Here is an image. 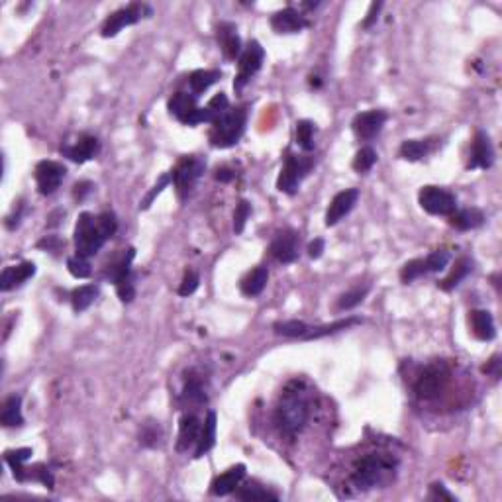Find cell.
<instances>
[{"instance_id": "7dc6e473", "label": "cell", "mask_w": 502, "mask_h": 502, "mask_svg": "<svg viewBox=\"0 0 502 502\" xmlns=\"http://www.w3.org/2000/svg\"><path fill=\"white\" fill-rule=\"evenodd\" d=\"M116 293L120 296L122 302H132L134 296H136V286H134V277H129L126 281H120L116 283Z\"/></svg>"}, {"instance_id": "30bf717a", "label": "cell", "mask_w": 502, "mask_h": 502, "mask_svg": "<svg viewBox=\"0 0 502 502\" xmlns=\"http://www.w3.org/2000/svg\"><path fill=\"white\" fill-rule=\"evenodd\" d=\"M263 57H265V52L263 48L259 45L258 41H251L245 52L240 55V65H238V77L233 81V89L242 90L251 81V77L258 73L263 65Z\"/></svg>"}, {"instance_id": "b9f144b4", "label": "cell", "mask_w": 502, "mask_h": 502, "mask_svg": "<svg viewBox=\"0 0 502 502\" xmlns=\"http://www.w3.org/2000/svg\"><path fill=\"white\" fill-rule=\"evenodd\" d=\"M67 269L69 273L73 275V277H77V279H87L90 275V263L87 258H81V255H75V258H71L67 261Z\"/></svg>"}, {"instance_id": "f546056e", "label": "cell", "mask_w": 502, "mask_h": 502, "mask_svg": "<svg viewBox=\"0 0 502 502\" xmlns=\"http://www.w3.org/2000/svg\"><path fill=\"white\" fill-rule=\"evenodd\" d=\"M96 296H98V286L96 284H83V286H79V289L73 291V295H71L73 310L75 312L87 310L96 300Z\"/></svg>"}, {"instance_id": "d6a6232c", "label": "cell", "mask_w": 502, "mask_h": 502, "mask_svg": "<svg viewBox=\"0 0 502 502\" xmlns=\"http://www.w3.org/2000/svg\"><path fill=\"white\" fill-rule=\"evenodd\" d=\"M353 324H359V318H346V320H337L334 324H326V326H320V328H310L304 339H318V337H324V335L335 334L339 330H348L349 326Z\"/></svg>"}, {"instance_id": "c3c4849f", "label": "cell", "mask_w": 502, "mask_h": 502, "mask_svg": "<svg viewBox=\"0 0 502 502\" xmlns=\"http://www.w3.org/2000/svg\"><path fill=\"white\" fill-rule=\"evenodd\" d=\"M208 108L216 114V116H220V114H224L226 110H230V103H228V98H226V94H216L210 103H208Z\"/></svg>"}, {"instance_id": "7a4b0ae2", "label": "cell", "mask_w": 502, "mask_h": 502, "mask_svg": "<svg viewBox=\"0 0 502 502\" xmlns=\"http://www.w3.org/2000/svg\"><path fill=\"white\" fill-rule=\"evenodd\" d=\"M118 230L116 216L112 212H103L101 216H92L83 212L75 226V247L81 258H92Z\"/></svg>"}, {"instance_id": "d6986e66", "label": "cell", "mask_w": 502, "mask_h": 502, "mask_svg": "<svg viewBox=\"0 0 502 502\" xmlns=\"http://www.w3.org/2000/svg\"><path fill=\"white\" fill-rule=\"evenodd\" d=\"M200 420L194 414H185L179 422V439H177V450L187 451L189 448L196 446L198 436H200Z\"/></svg>"}, {"instance_id": "6da1fadb", "label": "cell", "mask_w": 502, "mask_h": 502, "mask_svg": "<svg viewBox=\"0 0 502 502\" xmlns=\"http://www.w3.org/2000/svg\"><path fill=\"white\" fill-rule=\"evenodd\" d=\"M310 418V399L302 381H291L284 386L275 408V426L284 438H296Z\"/></svg>"}, {"instance_id": "f907efd6", "label": "cell", "mask_w": 502, "mask_h": 502, "mask_svg": "<svg viewBox=\"0 0 502 502\" xmlns=\"http://www.w3.org/2000/svg\"><path fill=\"white\" fill-rule=\"evenodd\" d=\"M432 499H446V501H455L453 499V494H450L448 490H446V487L443 485H432V494H430Z\"/></svg>"}, {"instance_id": "db71d44e", "label": "cell", "mask_w": 502, "mask_h": 502, "mask_svg": "<svg viewBox=\"0 0 502 502\" xmlns=\"http://www.w3.org/2000/svg\"><path fill=\"white\" fill-rule=\"evenodd\" d=\"M483 371H485L487 375H492V377H499V375H501V361H499V357L494 355V357L490 359L489 365H487Z\"/></svg>"}, {"instance_id": "ac0fdd59", "label": "cell", "mask_w": 502, "mask_h": 502, "mask_svg": "<svg viewBox=\"0 0 502 502\" xmlns=\"http://www.w3.org/2000/svg\"><path fill=\"white\" fill-rule=\"evenodd\" d=\"M245 477V467L244 465H236L232 469H228L226 473H222L218 475L214 481H212V494H216V496H226V494H230L233 490H238L240 487V483H242V479Z\"/></svg>"}, {"instance_id": "bcb514c9", "label": "cell", "mask_w": 502, "mask_h": 502, "mask_svg": "<svg viewBox=\"0 0 502 502\" xmlns=\"http://www.w3.org/2000/svg\"><path fill=\"white\" fill-rule=\"evenodd\" d=\"M169 182H173V180H171V173H169V175H163V177L159 179V182H157L154 189H151V191L147 193V196L143 198V202L140 205V208H143V210H145V208L151 207V202H154V200L157 198V196H159V194L163 193V189L167 187Z\"/></svg>"}, {"instance_id": "8d00e7d4", "label": "cell", "mask_w": 502, "mask_h": 502, "mask_svg": "<svg viewBox=\"0 0 502 502\" xmlns=\"http://www.w3.org/2000/svg\"><path fill=\"white\" fill-rule=\"evenodd\" d=\"M367 293H369V286H357V289H351V291H348V293H344V295L339 296V300H337V308L339 310L355 308L357 304L363 302V298H365Z\"/></svg>"}, {"instance_id": "e0dca14e", "label": "cell", "mask_w": 502, "mask_h": 502, "mask_svg": "<svg viewBox=\"0 0 502 502\" xmlns=\"http://www.w3.org/2000/svg\"><path fill=\"white\" fill-rule=\"evenodd\" d=\"M492 145H490L489 136L485 132H477L473 140V149H471V161L469 169H489L492 165Z\"/></svg>"}, {"instance_id": "603a6c76", "label": "cell", "mask_w": 502, "mask_h": 502, "mask_svg": "<svg viewBox=\"0 0 502 502\" xmlns=\"http://www.w3.org/2000/svg\"><path fill=\"white\" fill-rule=\"evenodd\" d=\"M218 39L222 43V50H224V55L228 59H236L242 55V39L238 36L236 32V26L233 24H220L218 28Z\"/></svg>"}, {"instance_id": "ab89813d", "label": "cell", "mask_w": 502, "mask_h": 502, "mask_svg": "<svg viewBox=\"0 0 502 502\" xmlns=\"http://www.w3.org/2000/svg\"><path fill=\"white\" fill-rule=\"evenodd\" d=\"M450 259H451V255L448 253V251H443V249L430 253V255L424 259L426 273H436V271L446 269V267H448V263H450Z\"/></svg>"}, {"instance_id": "60d3db41", "label": "cell", "mask_w": 502, "mask_h": 502, "mask_svg": "<svg viewBox=\"0 0 502 502\" xmlns=\"http://www.w3.org/2000/svg\"><path fill=\"white\" fill-rule=\"evenodd\" d=\"M140 441H142L145 448H157L159 441H161V428L155 422H149L142 428V434H140Z\"/></svg>"}, {"instance_id": "277c9868", "label": "cell", "mask_w": 502, "mask_h": 502, "mask_svg": "<svg viewBox=\"0 0 502 502\" xmlns=\"http://www.w3.org/2000/svg\"><path fill=\"white\" fill-rule=\"evenodd\" d=\"M245 122H247V112L245 108H236V110H226L224 114H220L214 124H212V132H210V143L214 147H232L240 142V138L244 136Z\"/></svg>"}, {"instance_id": "9a60e30c", "label": "cell", "mask_w": 502, "mask_h": 502, "mask_svg": "<svg viewBox=\"0 0 502 502\" xmlns=\"http://www.w3.org/2000/svg\"><path fill=\"white\" fill-rule=\"evenodd\" d=\"M306 26H308V20L295 8L279 10L277 14H273V18H271V28L277 34H296V32L304 30Z\"/></svg>"}, {"instance_id": "4dcf8cb0", "label": "cell", "mask_w": 502, "mask_h": 502, "mask_svg": "<svg viewBox=\"0 0 502 502\" xmlns=\"http://www.w3.org/2000/svg\"><path fill=\"white\" fill-rule=\"evenodd\" d=\"M222 77L220 71H205V69H198L194 71L191 79H189V85H191V90L194 92V96L202 94L205 90H208L218 79Z\"/></svg>"}, {"instance_id": "4316f807", "label": "cell", "mask_w": 502, "mask_h": 502, "mask_svg": "<svg viewBox=\"0 0 502 502\" xmlns=\"http://www.w3.org/2000/svg\"><path fill=\"white\" fill-rule=\"evenodd\" d=\"M267 281H269V273L265 267H258L253 269L251 273H247L242 281V293L245 296H258L263 293V289L267 286Z\"/></svg>"}, {"instance_id": "8fae6325", "label": "cell", "mask_w": 502, "mask_h": 502, "mask_svg": "<svg viewBox=\"0 0 502 502\" xmlns=\"http://www.w3.org/2000/svg\"><path fill=\"white\" fill-rule=\"evenodd\" d=\"M67 169L57 163V161H39L36 165V182H38V191L41 194H53L65 179Z\"/></svg>"}, {"instance_id": "f6af8a7d", "label": "cell", "mask_w": 502, "mask_h": 502, "mask_svg": "<svg viewBox=\"0 0 502 502\" xmlns=\"http://www.w3.org/2000/svg\"><path fill=\"white\" fill-rule=\"evenodd\" d=\"M249 212H251V207L247 200H240L238 207H236V212H233V230L236 233H242L245 228V222L249 218Z\"/></svg>"}, {"instance_id": "7c38bea8", "label": "cell", "mask_w": 502, "mask_h": 502, "mask_svg": "<svg viewBox=\"0 0 502 502\" xmlns=\"http://www.w3.org/2000/svg\"><path fill=\"white\" fill-rule=\"evenodd\" d=\"M298 247H300L298 233L295 230H283L277 232L271 242V255L281 263H293L298 258Z\"/></svg>"}, {"instance_id": "484cf974", "label": "cell", "mask_w": 502, "mask_h": 502, "mask_svg": "<svg viewBox=\"0 0 502 502\" xmlns=\"http://www.w3.org/2000/svg\"><path fill=\"white\" fill-rule=\"evenodd\" d=\"M0 422L6 428H16V426L24 424V416H22V397L20 395H12L4 400L2 412H0Z\"/></svg>"}, {"instance_id": "ffe728a7", "label": "cell", "mask_w": 502, "mask_h": 502, "mask_svg": "<svg viewBox=\"0 0 502 502\" xmlns=\"http://www.w3.org/2000/svg\"><path fill=\"white\" fill-rule=\"evenodd\" d=\"M98 140L96 138H92V136H83L81 140H79L75 145H71V147H65L61 149L71 161H75V163H85V161H89L92 159L94 155L98 154Z\"/></svg>"}, {"instance_id": "ba28073f", "label": "cell", "mask_w": 502, "mask_h": 502, "mask_svg": "<svg viewBox=\"0 0 502 502\" xmlns=\"http://www.w3.org/2000/svg\"><path fill=\"white\" fill-rule=\"evenodd\" d=\"M312 167V161L306 157H296V155H289L286 161H284L283 169H281V175L277 179V189L281 193L295 194L298 191V185L300 180L306 177V173Z\"/></svg>"}, {"instance_id": "5bb4252c", "label": "cell", "mask_w": 502, "mask_h": 502, "mask_svg": "<svg viewBox=\"0 0 502 502\" xmlns=\"http://www.w3.org/2000/svg\"><path fill=\"white\" fill-rule=\"evenodd\" d=\"M357 198H359L357 189H346V191L335 194L328 210H326V226H335L344 216H348L351 208L355 207Z\"/></svg>"}, {"instance_id": "d590c367", "label": "cell", "mask_w": 502, "mask_h": 502, "mask_svg": "<svg viewBox=\"0 0 502 502\" xmlns=\"http://www.w3.org/2000/svg\"><path fill=\"white\" fill-rule=\"evenodd\" d=\"M375 163H377V151H375L373 147H361L359 151L355 154V157H353V169L357 173L371 171Z\"/></svg>"}, {"instance_id": "f1b7e54d", "label": "cell", "mask_w": 502, "mask_h": 502, "mask_svg": "<svg viewBox=\"0 0 502 502\" xmlns=\"http://www.w3.org/2000/svg\"><path fill=\"white\" fill-rule=\"evenodd\" d=\"M473 269V263H471V259L467 258H461L455 261V265H453V269L451 273L443 279V281H439L438 286L441 291H451V289H455L457 284L463 281L465 277L469 275V271Z\"/></svg>"}, {"instance_id": "7402d4cb", "label": "cell", "mask_w": 502, "mask_h": 502, "mask_svg": "<svg viewBox=\"0 0 502 502\" xmlns=\"http://www.w3.org/2000/svg\"><path fill=\"white\" fill-rule=\"evenodd\" d=\"M196 96L194 94H187V92H177L171 96L169 101V112L177 118L179 122L187 124V120L193 116V112L196 110Z\"/></svg>"}, {"instance_id": "4fadbf2b", "label": "cell", "mask_w": 502, "mask_h": 502, "mask_svg": "<svg viewBox=\"0 0 502 502\" xmlns=\"http://www.w3.org/2000/svg\"><path fill=\"white\" fill-rule=\"evenodd\" d=\"M386 112L383 110H369V112H361L353 118L351 128L355 132V136L361 140H373L375 136L381 134V129L386 122Z\"/></svg>"}, {"instance_id": "44dd1931", "label": "cell", "mask_w": 502, "mask_h": 502, "mask_svg": "<svg viewBox=\"0 0 502 502\" xmlns=\"http://www.w3.org/2000/svg\"><path fill=\"white\" fill-rule=\"evenodd\" d=\"M469 322H471V328H473V334L479 339H483V342H490L496 335L492 314L487 312V310H473L469 314Z\"/></svg>"}, {"instance_id": "ee69618b", "label": "cell", "mask_w": 502, "mask_h": 502, "mask_svg": "<svg viewBox=\"0 0 502 502\" xmlns=\"http://www.w3.org/2000/svg\"><path fill=\"white\" fill-rule=\"evenodd\" d=\"M34 455V451L30 450V448H22V450H10L4 453V459H6V463L12 467L14 469H18V467H22V465L26 463L28 459Z\"/></svg>"}, {"instance_id": "cb8c5ba5", "label": "cell", "mask_w": 502, "mask_h": 502, "mask_svg": "<svg viewBox=\"0 0 502 502\" xmlns=\"http://www.w3.org/2000/svg\"><path fill=\"white\" fill-rule=\"evenodd\" d=\"M485 222V214L479 208L455 210L450 216V224L457 230H475Z\"/></svg>"}, {"instance_id": "1f68e13d", "label": "cell", "mask_w": 502, "mask_h": 502, "mask_svg": "<svg viewBox=\"0 0 502 502\" xmlns=\"http://www.w3.org/2000/svg\"><path fill=\"white\" fill-rule=\"evenodd\" d=\"M432 151V143L424 140H406L400 145V155L408 161H420Z\"/></svg>"}, {"instance_id": "2e32d148", "label": "cell", "mask_w": 502, "mask_h": 502, "mask_svg": "<svg viewBox=\"0 0 502 502\" xmlns=\"http://www.w3.org/2000/svg\"><path fill=\"white\" fill-rule=\"evenodd\" d=\"M36 273V265L34 263H20V265H12V267H6L2 271V277H0V289L6 293V291H12L16 286L24 284L28 279H32Z\"/></svg>"}, {"instance_id": "f5cc1de1", "label": "cell", "mask_w": 502, "mask_h": 502, "mask_svg": "<svg viewBox=\"0 0 502 502\" xmlns=\"http://www.w3.org/2000/svg\"><path fill=\"white\" fill-rule=\"evenodd\" d=\"M90 191H92V185L85 180V182H77V185H75V191H73V193H75V198L83 200V198H85Z\"/></svg>"}, {"instance_id": "e575fe53", "label": "cell", "mask_w": 502, "mask_h": 502, "mask_svg": "<svg viewBox=\"0 0 502 502\" xmlns=\"http://www.w3.org/2000/svg\"><path fill=\"white\" fill-rule=\"evenodd\" d=\"M296 142L304 151L314 149V124L310 120H300L296 124Z\"/></svg>"}, {"instance_id": "836d02e7", "label": "cell", "mask_w": 502, "mask_h": 502, "mask_svg": "<svg viewBox=\"0 0 502 502\" xmlns=\"http://www.w3.org/2000/svg\"><path fill=\"white\" fill-rule=\"evenodd\" d=\"M275 332L284 337H304L308 332V324L300 322V320H286V322H277L275 326Z\"/></svg>"}, {"instance_id": "681fc988", "label": "cell", "mask_w": 502, "mask_h": 502, "mask_svg": "<svg viewBox=\"0 0 502 502\" xmlns=\"http://www.w3.org/2000/svg\"><path fill=\"white\" fill-rule=\"evenodd\" d=\"M383 8V4L381 2H373L371 4V8H369V14H367V18H365V22H363V28H371L375 24V20H377V14L379 10Z\"/></svg>"}, {"instance_id": "816d5d0a", "label": "cell", "mask_w": 502, "mask_h": 502, "mask_svg": "<svg viewBox=\"0 0 502 502\" xmlns=\"http://www.w3.org/2000/svg\"><path fill=\"white\" fill-rule=\"evenodd\" d=\"M322 251H324V240L322 238H316V240L308 245V255L312 259H318L322 255Z\"/></svg>"}, {"instance_id": "83f0119b", "label": "cell", "mask_w": 502, "mask_h": 502, "mask_svg": "<svg viewBox=\"0 0 502 502\" xmlns=\"http://www.w3.org/2000/svg\"><path fill=\"white\" fill-rule=\"evenodd\" d=\"M182 399L189 402H196L202 404L207 402V393H205V383L202 377L196 375L194 371H189L185 377V388H182Z\"/></svg>"}, {"instance_id": "3957f363", "label": "cell", "mask_w": 502, "mask_h": 502, "mask_svg": "<svg viewBox=\"0 0 502 502\" xmlns=\"http://www.w3.org/2000/svg\"><path fill=\"white\" fill-rule=\"evenodd\" d=\"M397 471V459L388 453H369L361 457L351 473V483L359 490H369L388 483Z\"/></svg>"}, {"instance_id": "7bdbcfd3", "label": "cell", "mask_w": 502, "mask_h": 502, "mask_svg": "<svg viewBox=\"0 0 502 502\" xmlns=\"http://www.w3.org/2000/svg\"><path fill=\"white\" fill-rule=\"evenodd\" d=\"M198 283H200V277L198 273L194 269H187L185 275H182V281H180L179 286V295L180 296H191L198 289Z\"/></svg>"}, {"instance_id": "8992f818", "label": "cell", "mask_w": 502, "mask_h": 502, "mask_svg": "<svg viewBox=\"0 0 502 502\" xmlns=\"http://www.w3.org/2000/svg\"><path fill=\"white\" fill-rule=\"evenodd\" d=\"M205 169H207V163L202 159L194 157V155L185 157L182 161H179V165L173 169L171 180L177 187V193H179L180 198H187L191 194L196 180L200 179V175L205 173Z\"/></svg>"}, {"instance_id": "9c48e42d", "label": "cell", "mask_w": 502, "mask_h": 502, "mask_svg": "<svg viewBox=\"0 0 502 502\" xmlns=\"http://www.w3.org/2000/svg\"><path fill=\"white\" fill-rule=\"evenodd\" d=\"M143 12L151 14V10L143 4H132V6L120 8L114 14H110L103 24V30H101L103 36L104 38H114L124 28L134 26L136 22H140L143 18Z\"/></svg>"}, {"instance_id": "11a10c76", "label": "cell", "mask_w": 502, "mask_h": 502, "mask_svg": "<svg viewBox=\"0 0 502 502\" xmlns=\"http://www.w3.org/2000/svg\"><path fill=\"white\" fill-rule=\"evenodd\" d=\"M216 179L222 180V182H228V180L233 179V173L230 169H218L216 171Z\"/></svg>"}, {"instance_id": "74e56055", "label": "cell", "mask_w": 502, "mask_h": 502, "mask_svg": "<svg viewBox=\"0 0 502 502\" xmlns=\"http://www.w3.org/2000/svg\"><path fill=\"white\" fill-rule=\"evenodd\" d=\"M426 275V265H424V259H412V261H408L402 271H400V279H402V283H412L414 279H418V277H422Z\"/></svg>"}, {"instance_id": "d4e9b609", "label": "cell", "mask_w": 502, "mask_h": 502, "mask_svg": "<svg viewBox=\"0 0 502 502\" xmlns=\"http://www.w3.org/2000/svg\"><path fill=\"white\" fill-rule=\"evenodd\" d=\"M216 441V412L207 414V420H205V426L200 428V436H198V441H196V451H194V457H202L205 453L212 450Z\"/></svg>"}, {"instance_id": "52a82bcc", "label": "cell", "mask_w": 502, "mask_h": 502, "mask_svg": "<svg viewBox=\"0 0 502 502\" xmlns=\"http://www.w3.org/2000/svg\"><path fill=\"white\" fill-rule=\"evenodd\" d=\"M418 202L428 214H434V216H451L457 210L455 194H451L446 189H439V187H432V185H428L420 191Z\"/></svg>"}, {"instance_id": "f35d334b", "label": "cell", "mask_w": 502, "mask_h": 502, "mask_svg": "<svg viewBox=\"0 0 502 502\" xmlns=\"http://www.w3.org/2000/svg\"><path fill=\"white\" fill-rule=\"evenodd\" d=\"M236 496L242 501H279L277 494H273L269 490L259 489V487H245L242 490H236Z\"/></svg>"}, {"instance_id": "5b68a950", "label": "cell", "mask_w": 502, "mask_h": 502, "mask_svg": "<svg viewBox=\"0 0 502 502\" xmlns=\"http://www.w3.org/2000/svg\"><path fill=\"white\" fill-rule=\"evenodd\" d=\"M451 369L446 361H434L426 365L422 373L418 375L414 383V393L416 397L422 400H432L439 397V393L450 383Z\"/></svg>"}]
</instances>
